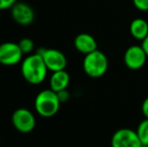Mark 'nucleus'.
<instances>
[{
	"label": "nucleus",
	"instance_id": "f257e3e1",
	"mask_svg": "<svg viewBox=\"0 0 148 147\" xmlns=\"http://www.w3.org/2000/svg\"><path fill=\"white\" fill-rule=\"evenodd\" d=\"M49 72L42 57L36 51L26 55L20 63V73L22 78L33 86H37L45 82Z\"/></svg>",
	"mask_w": 148,
	"mask_h": 147
},
{
	"label": "nucleus",
	"instance_id": "f03ea898",
	"mask_svg": "<svg viewBox=\"0 0 148 147\" xmlns=\"http://www.w3.org/2000/svg\"><path fill=\"white\" fill-rule=\"evenodd\" d=\"M60 104L62 103L57 92L51 89H45L36 95L33 106L38 116L42 118H51L57 115Z\"/></svg>",
	"mask_w": 148,
	"mask_h": 147
},
{
	"label": "nucleus",
	"instance_id": "7ed1b4c3",
	"mask_svg": "<svg viewBox=\"0 0 148 147\" xmlns=\"http://www.w3.org/2000/svg\"><path fill=\"white\" fill-rule=\"evenodd\" d=\"M108 68L109 61L107 55L99 49L86 55L83 59V70L90 78H101L107 73Z\"/></svg>",
	"mask_w": 148,
	"mask_h": 147
},
{
	"label": "nucleus",
	"instance_id": "20e7f679",
	"mask_svg": "<svg viewBox=\"0 0 148 147\" xmlns=\"http://www.w3.org/2000/svg\"><path fill=\"white\" fill-rule=\"evenodd\" d=\"M11 123L18 132L30 133L36 125V118L32 111L27 108H17L11 115Z\"/></svg>",
	"mask_w": 148,
	"mask_h": 147
},
{
	"label": "nucleus",
	"instance_id": "39448f33",
	"mask_svg": "<svg viewBox=\"0 0 148 147\" xmlns=\"http://www.w3.org/2000/svg\"><path fill=\"white\" fill-rule=\"evenodd\" d=\"M36 53L42 57L47 70L51 73L66 70V66H68L66 57L62 51H59V49L40 47L37 49Z\"/></svg>",
	"mask_w": 148,
	"mask_h": 147
},
{
	"label": "nucleus",
	"instance_id": "423d86ee",
	"mask_svg": "<svg viewBox=\"0 0 148 147\" xmlns=\"http://www.w3.org/2000/svg\"><path fill=\"white\" fill-rule=\"evenodd\" d=\"M23 55L18 42L4 41L0 43V65L13 67L21 63Z\"/></svg>",
	"mask_w": 148,
	"mask_h": 147
},
{
	"label": "nucleus",
	"instance_id": "0eeeda50",
	"mask_svg": "<svg viewBox=\"0 0 148 147\" xmlns=\"http://www.w3.org/2000/svg\"><path fill=\"white\" fill-rule=\"evenodd\" d=\"M124 64L131 71H138L142 69L147 62V55L143 47L138 44L129 46L124 53Z\"/></svg>",
	"mask_w": 148,
	"mask_h": 147
},
{
	"label": "nucleus",
	"instance_id": "6e6552de",
	"mask_svg": "<svg viewBox=\"0 0 148 147\" xmlns=\"http://www.w3.org/2000/svg\"><path fill=\"white\" fill-rule=\"evenodd\" d=\"M111 147H143L136 130L121 128L112 135Z\"/></svg>",
	"mask_w": 148,
	"mask_h": 147
},
{
	"label": "nucleus",
	"instance_id": "1a4fd4ad",
	"mask_svg": "<svg viewBox=\"0 0 148 147\" xmlns=\"http://www.w3.org/2000/svg\"><path fill=\"white\" fill-rule=\"evenodd\" d=\"M10 15L15 23L21 26L30 25L35 18L33 8L25 2H16L10 8Z\"/></svg>",
	"mask_w": 148,
	"mask_h": 147
},
{
	"label": "nucleus",
	"instance_id": "9d476101",
	"mask_svg": "<svg viewBox=\"0 0 148 147\" xmlns=\"http://www.w3.org/2000/svg\"><path fill=\"white\" fill-rule=\"evenodd\" d=\"M74 46L77 49V51L86 55L98 49V43L93 36H91L90 34L83 32V34H78L75 37Z\"/></svg>",
	"mask_w": 148,
	"mask_h": 147
},
{
	"label": "nucleus",
	"instance_id": "9b49d317",
	"mask_svg": "<svg viewBox=\"0 0 148 147\" xmlns=\"http://www.w3.org/2000/svg\"><path fill=\"white\" fill-rule=\"evenodd\" d=\"M70 83H71L70 74L66 70L51 73L49 81V89H51V90L57 93L60 92V91L66 90L68 87L70 86Z\"/></svg>",
	"mask_w": 148,
	"mask_h": 147
},
{
	"label": "nucleus",
	"instance_id": "f8f14e48",
	"mask_svg": "<svg viewBox=\"0 0 148 147\" xmlns=\"http://www.w3.org/2000/svg\"><path fill=\"white\" fill-rule=\"evenodd\" d=\"M129 30L135 39L142 41L148 36V22L143 18H135L131 21Z\"/></svg>",
	"mask_w": 148,
	"mask_h": 147
},
{
	"label": "nucleus",
	"instance_id": "ddd939ff",
	"mask_svg": "<svg viewBox=\"0 0 148 147\" xmlns=\"http://www.w3.org/2000/svg\"><path fill=\"white\" fill-rule=\"evenodd\" d=\"M136 133L140 139L143 147H148V119L144 118L138 124L136 129Z\"/></svg>",
	"mask_w": 148,
	"mask_h": 147
},
{
	"label": "nucleus",
	"instance_id": "4468645a",
	"mask_svg": "<svg viewBox=\"0 0 148 147\" xmlns=\"http://www.w3.org/2000/svg\"><path fill=\"white\" fill-rule=\"evenodd\" d=\"M18 45H19L20 49L23 53V55H30L34 51V42L29 37H23L18 41Z\"/></svg>",
	"mask_w": 148,
	"mask_h": 147
},
{
	"label": "nucleus",
	"instance_id": "2eb2a0df",
	"mask_svg": "<svg viewBox=\"0 0 148 147\" xmlns=\"http://www.w3.org/2000/svg\"><path fill=\"white\" fill-rule=\"evenodd\" d=\"M133 4L140 11H148V0H133Z\"/></svg>",
	"mask_w": 148,
	"mask_h": 147
},
{
	"label": "nucleus",
	"instance_id": "dca6fc26",
	"mask_svg": "<svg viewBox=\"0 0 148 147\" xmlns=\"http://www.w3.org/2000/svg\"><path fill=\"white\" fill-rule=\"evenodd\" d=\"M17 2V0H0V11L10 10V8Z\"/></svg>",
	"mask_w": 148,
	"mask_h": 147
},
{
	"label": "nucleus",
	"instance_id": "f3484780",
	"mask_svg": "<svg viewBox=\"0 0 148 147\" xmlns=\"http://www.w3.org/2000/svg\"><path fill=\"white\" fill-rule=\"evenodd\" d=\"M58 96H59V99H60V103H64V102H66L69 99H70L71 95H70V92L68 91V89H66V90L60 91V92L58 93Z\"/></svg>",
	"mask_w": 148,
	"mask_h": 147
},
{
	"label": "nucleus",
	"instance_id": "a211bd4d",
	"mask_svg": "<svg viewBox=\"0 0 148 147\" xmlns=\"http://www.w3.org/2000/svg\"><path fill=\"white\" fill-rule=\"evenodd\" d=\"M141 112L144 118L148 119V97L143 100L142 105H141Z\"/></svg>",
	"mask_w": 148,
	"mask_h": 147
},
{
	"label": "nucleus",
	"instance_id": "6ab92c4d",
	"mask_svg": "<svg viewBox=\"0 0 148 147\" xmlns=\"http://www.w3.org/2000/svg\"><path fill=\"white\" fill-rule=\"evenodd\" d=\"M141 46L143 47V49H144V51H145V53L147 55V57H148V36L145 37L144 39H143L142 41H141Z\"/></svg>",
	"mask_w": 148,
	"mask_h": 147
}]
</instances>
